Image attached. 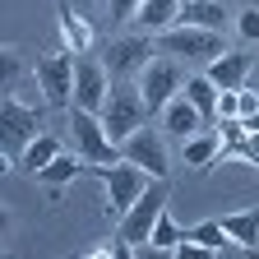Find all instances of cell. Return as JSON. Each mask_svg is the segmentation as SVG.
Listing matches in <instances>:
<instances>
[{
  "label": "cell",
  "instance_id": "1",
  "mask_svg": "<svg viewBox=\"0 0 259 259\" xmlns=\"http://www.w3.org/2000/svg\"><path fill=\"white\" fill-rule=\"evenodd\" d=\"M102 130L120 144V139H130L139 125H148L153 120V111H148V102H144V93H139V83H130V79H120V83H111V93H107V102H102Z\"/></svg>",
  "mask_w": 259,
  "mask_h": 259
},
{
  "label": "cell",
  "instance_id": "2",
  "mask_svg": "<svg viewBox=\"0 0 259 259\" xmlns=\"http://www.w3.org/2000/svg\"><path fill=\"white\" fill-rule=\"evenodd\" d=\"M157 51H167L176 60H213L227 51V37L213 28H190V23H171V28H162L157 32Z\"/></svg>",
  "mask_w": 259,
  "mask_h": 259
},
{
  "label": "cell",
  "instance_id": "3",
  "mask_svg": "<svg viewBox=\"0 0 259 259\" xmlns=\"http://www.w3.org/2000/svg\"><path fill=\"white\" fill-rule=\"evenodd\" d=\"M70 135H74V153L83 157V167L120 162V144L102 130V116H97V111H79V107H70Z\"/></svg>",
  "mask_w": 259,
  "mask_h": 259
},
{
  "label": "cell",
  "instance_id": "4",
  "mask_svg": "<svg viewBox=\"0 0 259 259\" xmlns=\"http://www.w3.org/2000/svg\"><path fill=\"white\" fill-rule=\"evenodd\" d=\"M83 171H97V176H102V190H107V213L111 218H120L130 204H135L139 199V194H144V185L153 181L144 167H135V162H102V167H83Z\"/></svg>",
  "mask_w": 259,
  "mask_h": 259
},
{
  "label": "cell",
  "instance_id": "5",
  "mask_svg": "<svg viewBox=\"0 0 259 259\" xmlns=\"http://www.w3.org/2000/svg\"><path fill=\"white\" fill-rule=\"evenodd\" d=\"M162 208H167V181H148L144 194L116 218V236H125L130 245H144L153 236V222L162 218Z\"/></svg>",
  "mask_w": 259,
  "mask_h": 259
},
{
  "label": "cell",
  "instance_id": "6",
  "mask_svg": "<svg viewBox=\"0 0 259 259\" xmlns=\"http://www.w3.org/2000/svg\"><path fill=\"white\" fill-rule=\"evenodd\" d=\"M135 79H139V93H144V102H148L153 116H157V111H162V107H167L171 97L185 88V70H181V60L167 56V51H162V56H148V65H144Z\"/></svg>",
  "mask_w": 259,
  "mask_h": 259
},
{
  "label": "cell",
  "instance_id": "7",
  "mask_svg": "<svg viewBox=\"0 0 259 259\" xmlns=\"http://www.w3.org/2000/svg\"><path fill=\"white\" fill-rule=\"evenodd\" d=\"M120 157H125V162H135V167H144L153 181H167V176H171L167 135H162V130H153V120H148V125H139L130 139H120Z\"/></svg>",
  "mask_w": 259,
  "mask_h": 259
},
{
  "label": "cell",
  "instance_id": "8",
  "mask_svg": "<svg viewBox=\"0 0 259 259\" xmlns=\"http://www.w3.org/2000/svg\"><path fill=\"white\" fill-rule=\"evenodd\" d=\"M37 88H42V102L47 107H65L70 111V102H74V51H47V56H37Z\"/></svg>",
  "mask_w": 259,
  "mask_h": 259
},
{
  "label": "cell",
  "instance_id": "9",
  "mask_svg": "<svg viewBox=\"0 0 259 259\" xmlns=\"http://www.w3.org/2000/svg\"><path fill=\"white\" fill-rule=\"evenodd\" d=\"M107 93H111V74H107L102 56H93V51L74 56V102L70 107H79V111H102Z\"/></svg>",
  "mask_w": 259,
  "mask_h": 259
},
{
  "label": "cell",
  "instance_id": "10",
  "mask_svg": "<svg viewBox=\"0 0 259 259\" xmlns=\"http://www.w3.org/2000/svg\"><path fill=\"white\" fill-rule=\"evenodd\" d=\"M37 135H42V116L32 107H23V102H14V97H5L0 102V148L19 157Z\"/></svg>",
  "mask_w": 259,
  "mask_h": 259
},
{
  "label": "cell",
  "instance_id": "11",
  "mask_svg": "<svg viewBox=\"0 0 259 259\" xmlns=\"http://www.w3.org/2000/svg\"><path fill=\"white\" fill-rule=\"evenodd\" d=\"M153 56V37H144V32H130V37H111L107 51H102V65H107V74L111 83L130 79V74H139L144 65Z\"/></svg>",
  "mask_w": 259,
  "mask_h": 259
},
{
  "label": "cell",
  "instance_id": "12",
  "mask_svg": "<svg viewBox=\"0 0 259 259\" xmlns=\"http://www.w3.org/2000/svg\"><path fill=\"white\" fill-rule=\"evenodd\" d=\"M181 157H185V167L194 171H213L218 167V157H222V135H218V125H204V130H194L190 139H181Z\"/></svg>",
  "mask_w": 259,
  "mask_h": 259
},
{
  "label": "cell",
  "instance_id": "13",
  "mask_svg": "<svg viewBox=\"0 0 259 259\" xmlns=\"http://www.w3.org/2000/svg\"><path fill=\"white\" fill-rule=\"evenodd\" d=\"M157 120H162V135H171V139H190L194 130H204V116L190 107V97H185V93H176L171 102L157 111Z\"/></svg>",
  "mask_w": 259,
  "mask_h": 259
},
{
  "label": "cell",
  "instance_id": "14",
  "mask_svg": "<svg viewBox=\"0 0 259 259\" xmlns=\"http://www.w3.org/2000/svg\"><path fill=\"white\" fill-rule=\"evenodd\" d=\"M250 70H254V56H250V51H222V56L208 60L204 74H208L218 88H241V83L250 79Z\"/></svg>",
  "mask_w": 259,
  "mask_h": 259
},
{
  "label": "cell",
  "instance_id": "15",
  "mask_svg": "<svg viewBox=\"0 0 259 259\" xmlns=\"http://www.w3.org/2000/svg\"><path fill=\"white\" fill-rule=\"evenodd\" d=\"M227 19H236V14H227L222 0H181V10H176V23H190V28H213L222 32Z\"/></svg>",
  "mask_w": 259,
  "mask_h": 259
},
{
  "label": "cell",
  "instance_id": "16",
  "mask_svg": "<svg viewBox=\"0 0 259 259\" xmlns=\"http://www.w3.org/2000/svg\"><path fill=\"white\" fill-rule=\"evenodd\" d=\"M181 93L190 97V107L204 116V125H218V93H222V88H218V83H213L208 74H190Z\"/></svg>",
  "mask_w": 259,
  "mask_h": 259
},
{
  "label": "cell",
  "instance_id": "17",
  "mask_svg": "<svg viewBox=\"0 0 259 259\" xmlns=\"http://www.w3.org/2000/svg\"><path fill=\"white\" fill-rule=\"evenodd\" d=\"M60 32H65V51H74V56L93 51V28L83 23V14H74L65 5V0H60Z\"/></svg>",
  "mask_w": 259,
  "mask_h": 259
},
{
  "label": "cell",
  "instance_id": "18",
  "mask_svg": "<svg viewBox=\"0 0 259 259\" xmlns=\"http://www.w3.org/2000/svg\"><path fill=\"white\" fill-rule=\"evenodd\" d=\"M79 171H83V157H79V153H65V148H60V153L47 162V167L37 171V181H42V185H51V190H60V185H70Z\"/></svg>",
  "mask_w": 259,
  "mask_h": 259
},
{
  "label": "cell",
  "instance_id": "19",
  "mask_svg": "<svg viewBox=\"0 0 259 259\" xmlns=\"http://www.w3.org/2000/svg\"><path fill=\"white\" fill-rule=\"evenodd\" d=\"M222 227H227V236H232L236 245L259 250V204H254V208H241V213H227Z\"/></svg>",
  "mask_w": 259,
  "mask_h": 259
},
{
  "label": "cell",
  "instance_id": "20",
  "mask_svg": "<svg viewBox=\"0 0 259 259\" xmlns=\"http://www.w3.org/2000/svg\"><path fill=\"white\" fill-rule=\"evenodd\" d=\"M176 10H181V0H144L139 14H135V23L144 32H162V28L176 23Z\"/></svg>",
  "mask_w": 259,
  "mask_h": 259
},
{
  "label": "cell",
  "instance_id": "21",
  "mask_svg": "<svg viewBox=\"0 0 259 259\" xmlns=\"http://www.w3.org/2000/svg\"><path fill=\"white\" fill-rule=\"evenodd\" d=\"M181 236H185V232H181V227H176V222L167 218V208H162V218L153 222V236H148L144 245H135V250H148V254H171Z\"/></svg>",
  "mask_w": 259,
  "mask_h": 259
},
{
  "label": "cell",
  "instance_id": "22",
  "mask_svg": "<svg viewBox=\"0 0 259 259\" xmlns=\"http://www.w3.org/2000/svg\"><path fill=\"white\" fill-rule=\"evenodd\" d=\"M56 153H60V144H56L51 135H37V139H32V144H28L23 153H19V167H23V171H32V176H37V171L47 167V162H51Z\"/></svg>",
  "mask_w": 259,
  "mask_h": 259
},
{
  "label": "cell",
  "instance_id": "23",
  "mask_svg": "<svg viewBox=\"0 0 259 259\" xmlns=\"http://www.w3.org/2000/svg\"><path fill=\"white\" fill-rule=\"evenodd\" d=\"M185 236H194V241H199V245H208L213 254H222L227 245H232V236H227V227H222L218 218H208V222H194V227H190V232H185Z\"/></svg>",
  "mask_w": 259,
  "mask_h": 259
},
{
  "label": "cell",
  "instance_id": "24",
  "mask_svg": "<svg viewBox=\"0 0 259 259\" xmlns=\"http://www.w3.org/2000/svg\"><path fill=\"white\" fill-rule=\"evenodd\" d=\"M19 74H23V60H19V51L0 47V93H10V88L19 83Z\"/></svg>",
  "mask_w": 259,
  "mask_h": 259
},
{
  "label": "cell",
  "instance_id": "25",
  "mask_svg": "<svg viewBox=\"0 0 259 259\" xmlns=\"http://www.w3.org/2000/svg\"><path fill=\"white\" fill-rule=\"evenodd\" d=\"M236 32L245 42H259V5H245V10H236Z\"/></svg>",
  "mask_w": 259,
  "mask_h": 259
},
{
  "label": "cell",
  "instance_id": "26",
  "mask_svg": "<svg viewBox=\"0 0 259 259\" xmlns=\"http://www.w3.org/2000/svg\"><path fill=\"white\" fill-rule=\"evenodd\" d=\"M254 111H259V93L241 83V88H236V116H241V120H250Z\"/></svg>",
  "mask_w": 259,
  "mask_h": 259
},
{
  "label": "cell",
  "instance_id": "27",
  "mask_svg": "<svg viewBox=\"0 0 259 259\" xmlns=\"http://www.w3.org/2000/svg\"><path fill=\"white\" fill-rule=\"evenodd\" d=\"M139 5H144V0H107V14L116 19V23H135V14H139Z\"/></svg>",
  "mask_w": 259,
  "mask_h": 259
},
{
  "label": "cell",
  "instance_id": "28",
  "mask_svg": "<svg viewBox=\"0 0 259 259\" xmlns=\"http://www.w3.org/2000/svg\"><path fill=\"white\" fill-rule=\"evenodd\" d=\"M241 162H245V167H259V130H250V135H245V148H241Z\"/></svg>",
  "mask_w": 259,
  "mask_h": 259
},
{
  "label": "cell",
  "instance_id": "29",
  "mask_svg": "<svg viewBox=\"0 0 259 259\" xmlns=\"http://www.w3.org/2000/svg\"><path fill=\"white\" fill-rule=\"evenodd\" d=\"M227 116H236V88L218 93V120H227Z\"/></svg>",
  "mask_w": 259,
  "mask_h": 259
},
{
  "label": "cell",
  "instance_id": "30",
  "mask_svg": "<svg viewBox=\"0 0 259 259\" xmlns=\"http://www.w3.org/2000/svg\"><path fill=\"white\" fill-rule=\"evenodd\" d=\"M10 232H14V222H10V208L0 204V250H5V241H10Z\"/></svg>",
  "mask_w": 259,
  "mask_h": 259
},
{
  "label": "cell",
  "instance_id": "31",
  "mask_svg": "<svg viewBox=\"0 0 259 259\" xmlns=\"http://www.w3.org/2000/svg\"><path fill=\"white\" fill-rule=\"evenodd\" d=\"M245 125H250V130H259V111H254V116H250V120H245Z\"/></svg>",
  "mask_w": 259,
  "mask_h": 259
}]
</instances>
